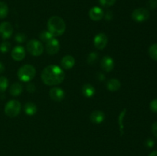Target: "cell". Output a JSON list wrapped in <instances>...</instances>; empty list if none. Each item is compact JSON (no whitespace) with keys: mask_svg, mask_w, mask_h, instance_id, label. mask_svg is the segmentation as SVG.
Returning <instances> with one entry per match:
<instances>
[{"mask_svg":"<svg viewBox=\"0 0 157 156\" xmlns=\"http://www.w3.org/2000/svg\"><path fill=\"white\" fill-rule=\"evenodd\" d=\"M15 41L16 42L21 44V43L25 42L26 41V36L25 34L23 33H17L15 35Z\"/></svg>","mask_w":157,"mask_h":156,"instance_id":"27","label":"cell"},{"mask_svg":"<svg viewBox=\"0 0 157 156\" xmlns=\"http://www.w3.org/2000/svg\"><path fill=\"white\" fill-rule=\"evenodd\" d=\"M48 31L54 37L61 36L66 30V24L61 17L54 15L52 16L47 22Z\"/></svg>","mask_w":157,"mask_h":156,"instance_id":"2","label":"cell"},{"mask_svg":"<svg viewBox=\"0 0 157 156\" xmlns=\"http://www.w3.org/2000/svg\"><path fill=\"white\" fill-rule=\"evenodd\" d=\"M60 47H61V45H60L59 41L55 38L46 42L45 50L49 55H55L58 54L60 50Z\"/></svg>","mask_w":157,"mask_h":156,"instance_id":"7","label":"cell"},{"mask_svg":"<svg viewBox=\"0 0 157 156\" xmlns=\"http://www.w3.org/2000/svg\"><path fill=\"white\" fill-rule=\"evenodd\" d=\"M24 111L28 116H34L37 112V106L32 102H28L24 106Z\"/></svg>","mask_w":157,"mask_h":156,"instance_id":"19","label":"cell"},{"mask_svg":"<svg viewBox=\"0 0 157 156\" xmlns=\"http://www.w3.org/2000/svg\"><path fill=\"white\" fill-rule=\"evenodd\" d=\"M149 156H157V150H156V151H152V152L150 153V155H149Z\"/></svg>","mask_w":157,"mask_h":156,"instance_id":"37","label":"cell"},{"mask_svg":"<svg viewBox=\"0 0 157 156\" xmlns=\"http://www.w3.org/2000/svg\"><path fill=\"white\" fill-rule=\"evenodd\" d=\"M9 86V80L5 76H0V93H4L8 88Z\"/></svg>","mask_w":157,"mask_h":156,"instance_id":"22","label":"cell"},{"mask_svg":"<svg viewBox=\"0 0 157 156\" xmlns=\"http://www.w3.org/2000/svg\"><path fill=\"white\" fill-rule=\"evenodd\" d=\"M5 70V66L2 62H0V73H3Z\"/></svg>","mask_w":157,"mask_h":156,"instance_id":"36","label":"cell"},{"mask_svg":"<svg viewBox=\"0 0 157 156\" xmlns=\"http://www.w3.org/2000/svg\"><path fill=\"white\" fill-rule=\"evenodd\" d=\"M100 4L105 8H108L114 5L116 0H99Z\"/></svg>","mask_w":157,"mask_h":156,"instance_id":"28","label":"cell"},{"mask_svg":"<svg viewBox=\"0 0 157 156\" xmlns=\"http://www.w3.org/2000/svg\"><path fill=\"white\" fill-rule=\"evenodd\" d=\"M115 66L114 61L113 58L110 56L103 57V58L101 61V67L104 71L105 72H110L113 70Z\"/></svg>","mask_w":157,"mask_h":156,"instance_id":"11","label":"cell"},{"mask_svg":"<svg viewBox=\"0 0 157 156\" xmlns=\"http://www.w3.org/2000/svg\"><path fill=\"white\" fill-rule=\"evenodd\" d=\"M105 18L107 20H111L112 19V17H113V14H112V12H110V11H108V12L106 13L105 15Z\"/></svg>","mask_w":157,"mask_h":156,"instance_id":"35","label":"cell"},{"mask_svg":"<svg viewBox=\"0 0 157 156\" xmlns=\"http://www.w3.org/2000/svg\"><path fill=\"white\" fill-rule=\"evenodd\" d=\"M41 78L45 85H58L64 81L65 73L59 66L56 64H51L44 67L41 73Z\"/></svg>","mask_w":157,"mask_h":156,"instance_id":"1","label":"cell"},{"mask_svg":"<svg viewBox=\"0 0 157 156\" xmlns=\"http://www.w3.org/2000/svg\"><path fill=\"white\" fill-rule=\"evenodd\" d=\"M11 47V43L9 41H3L1 44H0V51L2 53H7L9 50H10Z\"/></svg>","mask_w":157,"mask_h":156,"instance_id":"26","label":"cell"},{"mask_svg":"<svg viewBox=\"0 0 157 156\" xmlns=\"http://www.w3.org/2000/svg\"><path fill=\"white\" fill-rule=\"evenodd\" d=\"M150 16V12L147 9L144 8H139L136 9L132 12V19L136 22H144L149 19Z\"/></svg>","mask_w":157,"mask_h":156,"instance_id":"6","label":"cell"},{"mask_svg":"<svg viewBox=\"0 0 157 156\" xmlns=\"http://www.w3.org/2000/svg\"><path fill=\"white\" fill-rule=\"evenodd\" d=\"M121 87V84L119 80L116 78H112L110 79L107 83V89L109 91L115 92L120 90Z\"/></svg>","mask_w":157,"mask_h":156,"instance_id":"16","label":"cell"},{"mask_svg":"<svg viewBox=\"0 0 157 156\" xmlns=\"http://www.w3.org/2000/svg\"><path fill=\"white\" fill-rule=\"evenodd\" d=\"M9 13V8L4 2H0V19L6 18Z\"/></svg>","mask_w":157,"mask_h":156,"instance_id":"20","label":"cell"},{"mask_svg":"<svg viewBox=\"0 0 157 156\" xmlns=\"http://www.w3.org/2000/svg\"><path fill=\"white\" fill-rule=\"evenodd\" d=\"M49 96L53 101L61 102L65 97V93L63 89L60 87H53L49 91Z\"/></svg>","mask_w":157,"mask_h":156,"instance_id":"10","label":"cell"},{"mask_svg":"<svg viewBox=\"0 0 157 156\" xmlns=\"http://www.w3.org/2000/svg\"><path fill=\"white\" fill-rule=\"evenodd\" d=\"M36 74V70L32 64H25L21 66L18 70V79L22 82H29L32 80Z\"/></svg>","mask_w":157,"mask_h":156,"instance_id":"3","label":"cell"},{"mask_svg":"<svg viewBox=\"0 0 157 156\" xmlns=\"http://www.w3.org/2000/svg\"><path fill=\"white\" fill-rule=\"evenodd\" d=\"M75 58L72 57L71 55H66V56L63 57L61 61V67L64 69H66V70H69V69L72 68L75 66Z\"/></svg>","mask_w":157,"mask_h":156,"instance_id":"15","label":"cell"},{"mask_svg":"<svg viewBox=\"0 0 157 156\" xmlns=\"http://www.w3.org/2000/svg\"><path fill=\"white\" fill-rule=\"evenodd\" d=\"M154 144L155 142L153 139H147L145 142V145L147 148H153Z\"/></svg>","mask_w":157,"mask_h":156,"instance_id":"31","label":"cell"},{"mask_svg":"<svg viewBox=\"0 0 157 156\" xmlns=\"http://www.w3.org/2000/svg\"><path fill=\"white\" fill-rule=\"evenodd\" d=\"M21 102L16 99H12L9 100L5 106L4 111L7 116L11 118L16 117L18 115H19L21 112Z\"/></svg>","mask_w":157,"mask_h":156,"instance_id":"4","label":"cell"},{"mask_svg":"<svg viewBox=\"0 0 157 156\" xmlns=\"http://www.w3.org/2000/svg\"><path fill=\"white\" fill-rule=\"evenodd\" d=\"M147 5L151 9H156L157 7V0H149Z\"/></svg>","mask_w":157,"mask_h":156,"instance_id":"32","label":"cell"},{"mask_svg":"<svg viewBox=\"0 0 157 156\" xmlns=\"http://www.w3.org/2000/svg\"><path fill=\"white\" fill-rule=\"evenodd\" d=\"M13 34V27L8 21H4L0 24V36L3 39H9Z\"/></svg>","mask_w":157,"mask_h":156,"instance_id":"9","label":"cell"},{"mask_svg":"<svg viewBox=\"0 0 157 156\" xmlns=\"http://www.w3.org/2000/svg\"><path fill=\"white\" fill-rule=\"evenodd\" d=\"M149 54L154 61H157V44H153L149 48Z\"/></svg>","mask_w":157,"mask_h":156,"instance_id":"25","label":"cell"},{"mask_svg":"<svg viewBox=\"0 0 157 156\" xmlns=\"http://www.w3.org/2000/svg\"><path fill=\"white\" fill-rule=\"evenodd\" d=\"M90 119L93 123L100 124L104 122L105 119V114L104 112L101 111V110H94L90 114Z\"/></svg>","mask_w":157,"mask_h":156,"instance_id":"14","label":"cell"},{"mask_svg":"<svg viewBox=\"0 0 157 156\" xmlns=\"http://www.w3.org/2000/svg\"><path fill=\"white\" fill-rule=\"evenodd\" d=\"M104 16V12L101 8L98 7V6H94V7L91 8L89 11V17L93 21H100L102 19Z\"/></svg>","mask_w":157,"mask_h":156,"instance_id":"13","label":"cell"},{"mask_svg":"<svg viewBox=\"0 0 157 156\" xmlns=\"http://www.w3.org/2000/svg\"><path fill=\"white\" fill-rule=\"evenodd\" d=\"M152 132H153V136L157 138V122H155L152 125Z\"/></svg>","mask_w":157,"mask_h":156,"instance_id":"33","label":"cell"},{"mask_svg":"<svg viewBox=\"0 0 157 156\" xmlns=\"http://www.w3.org/2000/svg\"><path fill=\"white\" fill-rule=\"evenodd\" d=\"M108 42V38L105 33H99L94 38V47L98 50H103L107 46Z\"/></svg>","mask_w":157,"mask_h":156,"instance_id":"8","label":"cell"},{"mask_svg":"<svg viewBox=\"0 0 157 156\" xmlns=\"http://www.w3.org/2000/svg\"><path fill=\"white\" fill-rule=\"evenodd\" d=\"M11 56L15 61H22L25 58V50L21 46H16L12 50Z\"/></svg>","mask_w":157,"mask_h":156,"instance_id":"12","label":"cell"},{"mask_svg":"<svg viewBox=\"0 0 157 156\" xmlns=\"http://www.w3.org/2000/svg\"><path fill=\"white\" fill-rule=\"evenodd\" d=\"M26 90L29 93H35V90H36V87L35 86V84H32V83H29L26 86Z\"/></svg>","mask_w":157,"mask_h":156,"instance_id":"29","label":"cell"},{"mask_svg":"<svg viewBox=\"0 0 157 156\" xmlns=\"http://www.w3.org/2000/svg\"><path fill=\"white\" fill-rule=\"evenodd\" d=\"M150 108L152 111L157 113V99H153V100H152L150 102Z\"/></svg>","mask_w":157,"mask_h":156,"instance_id":"30","label":"cell"},{"mask_svg":"<svg viewBox=\"0 0 157 156\" xmlns=\"http://www.w3.org/2000/svg\"><path fill=\"white\" fill-rule=\"evenodd\" d=\"M26 49L31 55L38 57L43 54L44 46H43L42 43L38 40L32 39L28 41L27 44H26Z\"/></svg>","mask_w":157,"mask_h":156,"instance_id":"5","label":"cell"},{"mask_svg":"<svg viewBox=\"0 0 157 156\" xmlns=\"http://www.w3.org/2000/svg\"><path fill=\"white\" fill-rule=\"evenodd\" d=\"M98 54L96 52H91L88 54L87 58V61L88 63V64L90 65H93L96 63V61H98Z\"/></svg>","mask_w":157,"mask_h":156,"instance_id":"24","label":"cell"},{"mask_svg":"<svg viewBox=\"0 0 157 156\" xmlns=\"http://www.w3.org/2000/svg\"><path fill=\"white\" fill-rule=\"evenodd\" d=\"M97 78H98V80L104 81V80H105V75L103 73H101V72H99V73H98V74H97Z\"/></svg>","mask_w":157,"mask_h":156,"instance_id":"34","label":"cell"},{"mask_svg":"<svg viewBox=\"0 0 157 156\" xmlns=\"http://www.w3.org/2000/svg\"><path fill=\"white\" fill-rule=\"evenodd\" d=\"M23 87L20 83H14L9 88V93L12 96H18L22 93Z\"/></svg>","mask_w":157,"mask_h":156,"instance_id":"18","label":"cell"},{"mask_svg":"<svg viewBox=\"0 0 157 156\" xmlns=\"http://www.w3.org/2000/svg\"><path fill=\"white\" fill-rule=\"evenodd\" d=\"M96 93L94 87L90 84H85L82 87V93L85 97L91 98L93 97Z\"/></svg>","mask_w":157,"mask_h":156,"instance_id":"17","label":"cell"},{"mask_svg":"<svg viewBox=\"0 0 157 156\" xmlns=\"http://www.w3.org/2000/svg\"><path fill=\"white\" fill-rule=\"evenodd\" d=\"M126 112H127V109H124L122 112L121 113L119 116V119H118V123H119V126H120V131H121V134L123 135L124 134V116H125Z\"/></svg>","mask_w":157,"mask_h":156,"instance_id":"23","label":"cell"},{"mask_svg":"<svg viewBox=\"0 0 157 156\" xmlns=\"http://www.w3.org/2000/svg\"><path fill=\"white\" fill-rule=\"evenodd\" d=\"M54 38L53 35L48 32V31H43L40 33L39 35V38L41 41H44V42H48V41H50L51 39Z\"/></svg>","mask_w":157,"mask_h":156,"instance_id":"21","label":"cell"}]
</instances>
